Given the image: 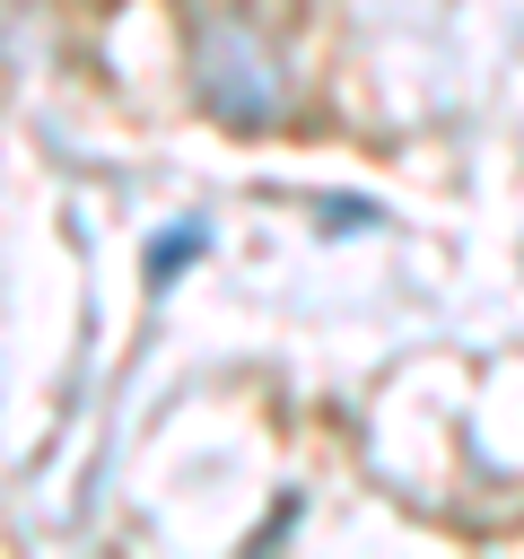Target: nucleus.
I'll list each match as a JSON object with an SVG mask.
<instances>
[{
  "instance_id": "nucleus-1",
  "label": "nucleus",
  "mask_w": 524,
  "mask_h": 559,
  "mask_svg": "<svg viewBox=\"0 0 524 559\" xmlns=\"http://www.w3.org/2000/svg\"><path fill=\"white\" fill-rule=\"evenodd\" d=\"M192 79H201V96H210V114H227V122H271L279 114V61H271V44L262 35H245L236 17H218V26H201V61H192Z\"/></svg>"
},
{
  "instance_id": "nucleus-2",
  "label": "nucleus",
  "mask_w": 524,
  "mask_h": 559,
  "mask_svg": "<svg viewBox=\"0 0 524 559\" xmlns=\"http://www.w3.org/2000/svg\"><path fill=\"white\" fill-rule=\"evenodd\" d=\"M201 245H210V227H201V218H183V227H166V236L148 245V288H166V280H175V271H183V262H192Z\"/></svg>"
}]
</instances>
